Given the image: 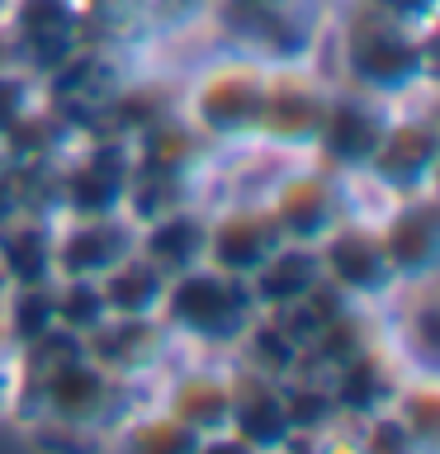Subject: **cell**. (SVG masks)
<instances>
[{"label": "cell", "instance_id": "cell-21", "mask_svg": "<svg viewBox=\"0 0 440 454\" xmlns=\"http://www.w3.org/2000/svg\"><path fill=\"white\" fill-rule=\"evenodd\" d=\"M355 5H365L374 14H389V20H397V24H417V20L431 14V0H355Z\"/></svg>", "mask_w": 440, "mask_h": 454}, {"label": "cell", "instance_id": "cell-3", "mask_svg": "<svg viewBox=\"0 0 440 454\" xmlns=\"http://www.w3.org/2000/svg\"><path fill=\"white\" fill-rule=\"evenodd\" d=\"M312 251H318L322 279L332 284L341 298H350V303L369 308V303H383L389 294H397V275H393L389 255H383V241H379L374 223H360L346 213Z\"/></svg>", "mask_w": 440, "mask_h": 454}, {"label": "cell", "instance_id": "cell-18", "mask_svg": "<svg viewBox=\"0 0 440 454\" xmlns=\"http://www.w3.org/2000/svg\"><path fill=\"white\" fill-rule=\"evenodd\" d=\"M166 270L152 265L138 247L123 255L119 265H109L99 275V298H105V312L109 317H156L161 308V294H166Z\"/></svg>", "mask_w": 440, "mask_h": 454}, {"label": "cell", "instance_id": "cell-1", "mask_svg": "<svg viewBox=\"0 0 440 454\" xmlns=\"http://www.w3.org/2000/svg\"><path fill=\"white\" fill-rule=\"evenodd\" d=\"M255 317L261 312L251 303L247 279L218 275L213 265H190L180 275H170L161 308H156V322H161L170 346H190V350H208V355L237 350Z\"/></svg>", "mask_w": 440, "mask_h": 454}, {"label": "cell", "instance_id": "cell-11", "mask_svg": "<svg viewBox=\"0 0 440 454\" xmlns=\"http://www.w3.org/2000/svg\"><path fill=\"white\" fill-rule=\"evenodd\" d=\"M360 176L383 184L393 199L431 190V176H436V128L426 119H389V128H383L379 147L365 161Z\"/></svg>", "mask_w": 440, "mask_h": 454}, {"label": "cell", "instance_id": "cell-24", "mask_svg": "<svg viewBox=\"0 0 440 454\" xmlns=\"http://www.w3.org/2000/svg\"><path fill=\"white\" fill-rule=\"evenodd\" d=\"M237 5H289V0H237Z\"/></svg>", "mask_w": 440, "mask_h": 454}, {"label": "cell", "instance_id": "cell-12", "mask_svg": "<svg viewBox=\"0 0 440 454\" xmlns=\"http://www.w3.org/2000/svg\"><path fill=\"white\" fill-rule=\"evenodd\" d=\"M374 227H379L383 255H389V265H393L397 284L431 279V270H436V247H440L431 190L393 199V208L383 213V218H379Z\"/></svg>", "mask_w": 440, "mask_h": 454}, {"label": "cell", "instance_id": "cell-4", "mask_svg": "<svg viewBox=\"0 0 440 454\" xmlns=\"http://www.w3.org/2000/svg\"><path fill=\"white\" fill-rule=\"evenodd\" d=\"M261 90H265L261 62L213 67L190 95V123L218 142H247L255 137V119H261Z\"/></svg>", "mask_w": 440, "mask_h": 454}, {"label": "cell", "instance_id": "cell-16", "mask_svg": "<svg viewBox=\"0 0 440 454\" xmlns=\"http://www.w3.org/2000/svg\"><path fill=\"white\" fill-rule=\"evenodd\" d=\"M322 284V265H318V251L312 247H294V241H284V247L270 255V261L255 270L247 279L251 289V303L255 312H279L298 303V298H308L312 289Z\"/></svg>", "mask_w": 440, "mask_h": 454}, {"label": "cell", "instance_id": "cell-2", "mask_svg": "<svg viewBox=\"0 0 440 454\" xmlns=\"http://www.w3.org/2000/svg\"><path fill=\"white\" fill-rule=\"evenodd\" d=\"M341 71L350 76V90L389 99L426 76V48L412 24L355 5V20L341 34Z\"/></svg>", "mask_w": 440, "mask_h": 454}, {"label": "cell", "instance_id": "cell-25", "mask_svg": "<svg viewBox=\"0 0 440 454\" xmlns=\"http://www.w3.org/2000/svg\"><path fill=\"white\" fill-rule=\"evenodd\" d=\"M10 5H14V0H0V24L10 20Z\"/></svg>", "mask_w": 440, "mask_h": 454}, {"label": "cell", "instance_id": "cell-5", "mask_svg": "<svg viewBox=\"0 0 440 454\" xmlns=\"http://www.w3.org/2000/svg\"><path fill=\"white\" fill-rule=\"evenodd\" d=\"M138 247L123 213H62L52 223V279H99Z\"/></svg>", "mask_w": 440, "mask_h": 454}, {"label": "cell", "instance_id": "cell-7", "mask_svg": "<svg viewBox=\"0 0 440 454\" xmlns=\"http://www.w3.org/2000/svg\"><path fill=\"white\" fill-rule=\"evenodd\" d=\"M383 128H389V114H383L374 95H360V90L332 95L318 137H312V152L326 166V176H360L379 147Z\"/></svg>", "mask_w": 440, "mask_h": 454}, {"label": "cell", "instance_id": "cell-20", "mask_svg": "<svg viewBox=\"0 0 440 454\" xmlns=\"http://www.w3.org/2000/svg\"><path fill=\"white\" fill-rule=\"evenodd\" d=\"M350 454H426V450L397 426L393 411H369V417H360Z\"/></svg>", "mask_w": 440, "mask_h": 454}, {"label": "cell", "instance_id": "cell-22", "mask_svg": "<svg viewBox=\"0 0 440 454\" xmlns=\"http://www.w3.org/2000/svg\"><path fill=\"white\" fill-rule=\"evenodd\" d=\"M14 393H20V364L10 346H0V411H14Z\"/></svg>", "mask_w": 440, "mask_h": 454}, {"label": "cell", "instance_id": "cell-23", "mask_svg": "<svg viewBox=\"0 0 440 454\" xmlns=\"http://www.w3.org/2000/svg\"><path fill=\"white\" fill-rule=\"evenodd\" d=\"M194 454H255V450H247L237 435L218 431V435H204V440H199V450H194Z\"/></svg>", "mask_w": 440, "mask_h": 454}, {"label": "cell", "instance_id": "cell-17", "mask_svg": "<svg viewBox=\"0 0 440 454\" xmlns=\"http://www.w3.org/2000/svg\"><path fill=\"white\" fill-rule=\"evenodd\" d=\"M204 237H208V218L180 204L138 227V251L152 265H161L166 275H180L190 265H204Z\"/></svg>", "mask_w": 440, "mask_h": 454}, {"label": "cell", "instance_id": "cell-13", "mask_svg": "<svg viewBox=\"0 0 440 454\" xmlns=\"http://www.w3.org/2000/svg\"><path fill=\"white\" fill-rule=\"evenodd\" d=\"M81 346L95 364H105L114 379L138 383L156 369V360L166 355L170 340H166L156 317H105L95 332L81 336Z\"/></svg>", "mask_w": 440, "mask_h": 454}, {"label": "cell", "instance_id": "cell-9", "mask_svg": "<svg viewBox=\"0 0 440 454\" xmlns=\"http://www.w3.org/2000/svg\"><path fill=\"white\" fill-rule=\"evenodd\" d=\"M279 247L284 241L275 232V223H270L265 204H227L223 213L208 218L204 265H213L218 275H232V279H251Z\"/></svg>", "mask_w": 440, "mask_h": 454}, {"label": "cell", "instance_id": "cell-19", "mask_svg": "<svg viewBox=\"0 0 440 454\" xmlns=\"http://www.w3.org/2000/svg\"><path fill=\"white\" fill-rule=\"evenodd\" d=\"M199 440L190 426H180L166 407H133L123 421L109 426L105 454H194Z\"/></svg>", "mask_w": 440, "mask_h": 454}, {"label": "cell", "instance_id": "cell-10", "mask_svg": "<svg viewBox=\"0 0 440 454\" xmlns=\"http://www.w3.org/2000/svg\"><path fill=\"white\" fill-rule=\"evenodd\" d=\"M227 435H237L255 454L289 445L294 426H289V403H284V379H270L251 364L232 369V417H227Z\"/></svg>", "mask_w": 440, "mask_h": 454}, {"label": "cell", "instance_id": "cell-6", "mask_svg": "<svg viewBox=\"0 0 440 454\" xmlns=\"http://www.w3.org/2000/svg\"><path fill=\"white\" fill-rule=\"evenodd\" d=\"M326 90L322 76L303 67H265V90H261V119H255V137L275 142V147H312L326 114Z\"/></svg>", "mask_w": 440, "mask_h": 454}, {"label": "cell", "instance_id": "cell-14", "mask_svg": "<svg viewBox=\"0 0 440 454\" xmlns=\"http://www.w3.org/2000/svg\"><path fill=\"white\" fill-rule=\"evenodd\" d=\"M133 176V156H109V147H90L57 176V208L62 213H123V190Z\"/></svg>", "mask_w": 440, "mask_h": 454}, {"label": "cell", "instance_id": "cell-15", "mask_svg": "<svg viewBox=\"0 0 440 454\" xmlns=\"http://www.w3.org/2000/svg\"><path fill=\"white\" fill-rule=\"evenodd\" d=\"M161 407L180 426H190L194 435L227 431V417H232V369H213V364L185 369V374L166 383Z\"/></svg>", "mask_w": 440, "mask_h": 454}, {"label": "cell", "instance_id": "cell-8", "mask_svg": "<svg viewBox=\"0 0 440 454\" xmlns=\"http://www.w3.org/2000/svg\"><path fill=\"white\" fill-rule=\"evenodd\" d=\"M265 213H270V223H275L279 241H294V247H318V241L346 218L336 176H326V170H294V176H279L275 190L265 194Z\"/></svg>", "mask_w": 440, "mask_h": 454}]
</instances>
